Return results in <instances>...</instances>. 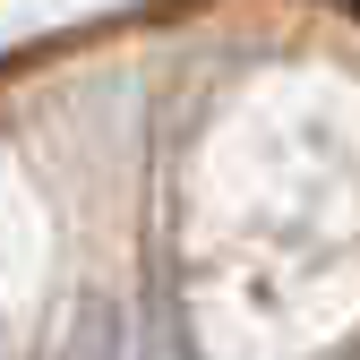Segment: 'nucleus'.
I'll list each match as a JSON object with an SVG mask.
<instances>
[{
  "label": "nucleus",
  "instance_id": "obj_1",
  "mask_svg": "<svg viewBox=\"0 0 360 360\" xmlns=\"http://www.w3.org/2000/svg\"><path fill=\"white\" fill-rule=\"evenodd\" d=\"M52 360H129L120 300H112V292H86V300H69V318H60V335H52Z\"/></svg>",
  "mask_w": 360,
  "mask_h": 360
}]
</instances>
